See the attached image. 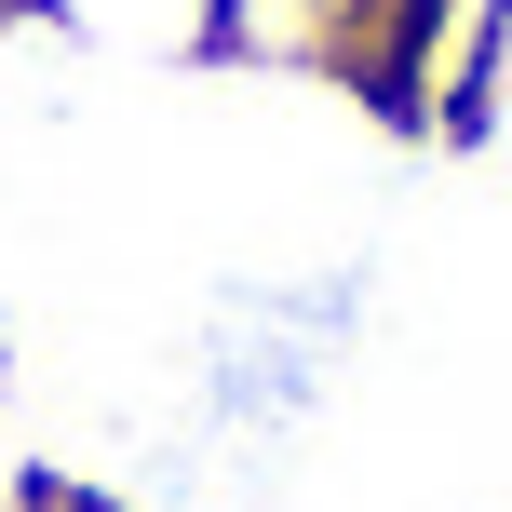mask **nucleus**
I'll return each instance as SVG.
<instances>
[{"label": "nucleus", "mask_w": 512, "mask_h": 512, "mask_svg": "<svg viewBox=\"0 0 512 512\" xmlns=\"http://www.w3.org/2000/svg\"><path fill=\"white\" fill-rule=\"evenodd\" d=\"M0 512H54V499H41V459H27L14 418H0Z\"/></svg>", "instance_id": "nucleus-4"}, {"label": "nucleus", "mask_w": 512, "mask_h": 512, "mask_svg": "<svg viewBox=\"0 0 512 512\" xmlns=\"http://www.w3.org/2000/svg\"><path fill=\"white\" fill-rule=\"evenodd\" d=\"M27 14L68 27V41H95V54H149V68L216 54V0H27Z\"/></svg>", "instance_id": "nucleus-2"}, {"label": "nucleus", "mask_w": 512, "mask_h": 512, "mask_svg": "<svg viewBox=\"0 0 512 512\" xmlns=\"http://www.w3.org/2000/svg\"><path fill=\"white\" fill-rule=\"evenodd\" d=\"M459 135H486V149L512 162V14H499V41H486V81H472V108H459Z\"/></svg>", "instance_id": "nucleus-3"}, {"label": "nucleus", "mask_w": 512, "mask_h": 512, "mask_svg": "<svg viewBox=\"0 0 512 512\" xmlns=\"http://www.w3.org/2000/svg\"><path fill=\"white\" fill-rule=\"evenodd\" d=\"M391 0H216V54H256V68H337L378 81Z\"/></svg>", "instance_id": "nucleus-1"}]
</instances>
